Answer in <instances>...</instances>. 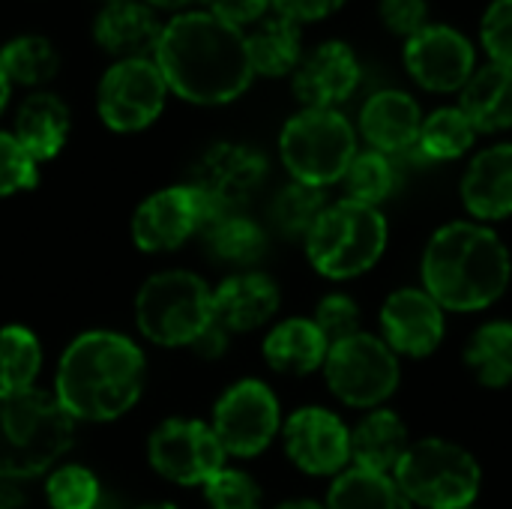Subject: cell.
<instances>
[{
  "label": "cell",
  "instance_id": "cell-32",
  "mask_svg": "<svg viewBox=\"0 0 512 509\" xmlns=\"http://www.w3.org/2000/svg\"><path fill=\"white\" fill-rule=\"evenodd\" d=\"M474 138L477 129L462 114V108H438L423 120L417 150L432 162H450L465 156L474 147Z\"/></svg>",
  "mask_w": 512,
  "mask_h": 509
},
{
  "label": "cell",
  "instance_id": "cell-15",
  "mask_svg": "<svg viewBox=\"0 0 512 509\" xmlns=\"http://www.w3.org/2000/svg\"><path fill=\"white\" fill-rule=\"evenodd\" d=\"M288 459L312 477H339L351 462V429L327 408L309 405L282 423Z\"/></svg>",
  "mask_w": 512,
  "mask_h": 509
},
{
  "label": "cell",
  "instance_id": "cell-13",
  "mask_svg": "<svg viewBox=\"0 0 512 509\" xmlns=\"http://www.w3.org/2000/svg\"><path fill=\"white\" fill-rule=\"evenodd\" d=\"M168 84L150 57L117 60L99 81L96 108L108 129L141 132L165 108Z\"/></svg>",
  "mask_w": 512,
  "mask_h": 509
},
{
  "label": "cell",
  "instance_id": "cell-44",
  "mask_svg": "<svg viewBox=\"0 0 512 509\" xmlns=\"http://www.w3.org/2000/svg\"><path fill=\"white\" fill-rule=\"evenodd\" d=\"M228 336L231 333H225L216 321L198 336V342L192 345V351L198 354V357H204V360H216V357H222L225 351H228Z\"/></svg>",
  "mask_w": 512,
  "mask_h": 509
},
{
  "label": "cell",
  "instance_id": "cell-10",
  "mask_svg": "<svg viewBox=\"0 0 512 509\" xmlns=\"http://www.w3.org/2000/svg\"><path fill=\"white\" fill-rule=\"evenodd\" d=\"M210 429L216 432L225 456H261L282 432V408L276 393L258 378L234 381L213 405Z\"/></svg>",
  "mask_w": 512,
  "mask_h": 509
},
{
  "label": "cell",
  "instance_id": "cell-17",
  "mask_svg": "<svg viewBox=\"0 0 512 509\" xmlns=\"http://www.w3.org/2000/svg\"><path fill=\"white\" fill-rule=\"evenodd\" d=\"M444 309L426 288H402L381 306V339L405 357H429L444 342Z\"/></svg>",
  "mask_w": 512,
  "mask_h": 509
},
{
  "label": "cell",
  "instance_id": "cell-28",
  "mask_svg": "<svg viewBox=\"0 0 512 509\" xmlns=\"http://www.w3.org/2000/svg\"><path fill=\"white\" fill-rule=\"evenodd\" d=\"M246 48H249L255 75H267V78L288 75L303 60L300 24H294L285 15L267 18L246 36Z\"/></svg>",
  "mask_w": 512,
  "mask_h": 509
},
{
  "label": "cell",
  "instance_id": "cell-1",
  "mask_svg": "<svg viewBox=\"0 0 512 509\" xmlns=\"http://www.w3.org/2000/svg\"><path fill=\"white\" fill-rule=\"evenodd\" d=\"M153 63L168 90L195 105H225L249 90L246 33L213 12H183L162 27Z\"/></svg>",
  "mask_w": 512,
  "mask_h": 509
},
{
  "label": "cell",
  "instance_id": "cell-3",
  "mask_svg": "<svg viewBox=\"0 0 512 509\" xmlns=\"http://www.w3.org/2000/svg\"><path fill=\"white\" fill-rule=\"evenodd\" d=\"M512 261L501 237L480 222H450L423 252V288L450 312L492 306L510 285Z\"/></svg>",
  "mask_w": 512,
  "mask_h": 509
},
{
  "label": "cell",
  "instance_id": "cell-16",
  "mask_svg": "<svg viewBox=\"0 0 512 509\" xmlns=\"http://www.w3.org/2000/svg\"><path fill=\"white\" fill-rule=\"evenodd\" d=\"M411 78L432 93H456L477 72V54L465 33L447 24H426L405 42Z\"/></svg>",
  "mask_w": 512,
  "mask_h": 509
},
{
  "label": "cell",
  "instance_id": "cell-48",
  "mask_svg": "<svg viewBox=\"0 0 512 509\" xmlns=\"http://www.w3.org/2000/svg\"><path fill=\"white\" fill-rule=\"evenodd\" d=\"M93 509H123V504H120V501H117L114 495H108V492H105V495L99 498V504H96Z\"/></svg>",
  "mask_w": 512,
  "mask_h": 509
},
{
  "label": "cell",
  "instance_id": "cell-34",
  "mask_svg": "<svg viewBox=\"0 0 512 509\" xmlns=\"http://www.w3.org/2000/svg\"><path fill=\"white\" fill-rule=\"evenodd\" d=\"M342 186H345L348 201L378 207L396 189V165L390 162V156H384L378 150H363L348 165V171L342 177Z\"/></svg>",
  "mask_w": 512,
  "mask_h": 509
},
{
  "label": "cell",
  "instance_id": "cell-19",
  "mask_svg": "<svg viewBox=\"0 0 512 509\" xmlns=\"http://www.w3.org/2000/svg\"><path fill=\"white\" fill-rule=\"evenodd\" d=\"M360 84V63L345 42H324L294 69V93L306 108H336Z\"/></svg>",
  "mask_w": 512,
  "mask_h": 509
},
{
  "label": "cell",
  "instance_id": "cell-9",
  "mask_svg": "<svg viewBox=\"0 0 512 509\" xmlns=\"http://www.w3.org/2000/svg\"><path fill=\"white\" fill-rule=\"evenodd\" d=\"M324 378L330 393L351 408H381L402 378L399 354L372 333H357L330 345L324 360Z\"/></svg>",
  "mask_w": 512,
  "mask_h": 509
},
{
  "label": "cell",
  "instance_id": "cell-50",
  "mask_svg": "<svg viewBox=\"0 0 512 509\" xmlns=\"http://www.w3.org/2000/svg\"><path fill=\"white\" fill-rule=\"evenodd\" d=\"M135 509H180V507H174V504H168V501H156V504H144V507H135Z\"/></svg>",
  "mask_w": 512,
  "mask_h": 509
},
{
  "label": "cell",
  "instance_id": "cell-51",
  "mask_svg": "<svg viewBox=\"0 0 512 509\" xmlns=\"http://www.w3.org/2000/svg\"><path fill=\"white\" fill-rule=\"evenodd\" d=\"M105 3H120V0H105Z\"/></svg>",
  "mask_w": 512,
  "mask_h": 509
},
{
  "label": "cell",
  "instance_id": "cell-2",
  "mask_svg": "<svg viewBox=\"0 0 512 509\" xmlns=\"http://www.w3.org/2000/svg\"><path fill=\"white\" fill-rule=\"evenodd\" d=\"M147 384L141 345L117 330L78 333L57 360L54 399L75 423H114L126 417Z\"/></svg>",
  "mask_w": 512,
  "mask_h": 509
},
{
  "label": "cell",
  "instance_id": "cell-40",
  "mask_svg": "<svg viewBox=\"0 0 512 509\" xmlns=\"http://www.w3.org/2000/svg\"><path fill=\"white\" fill-rule=\"evenodd\" d=\"M480 39L492 63L512 69V0H495L486 9Z\"/></svg>",
  "mask_w": 512,
  "mask_h": 509
},
{
  "label": "cell",
  "instance_id": "cell-24",
  "mask_svg": "<svg viewBox=\"0 0 512 509\" xmlns=\"http://www.w3.org/2000/svg\"><path fill=\"white\" fill-rule=\"evenodd\" d=\"M69 135V108L54 93H33L18 105L12 138L24 147V153L39 165L54 159Z\"/></svg>",
  "mask_w": 512,
  "mask_h": 509
},
{
  "label": "cell",
  "instance_id": "cell-4",
  "mask_svg": "<svg viewBox=\"0 0 512 509\" xmlns=\"http://www.w3.org/2000/svg\"><path fill=\"white\" fill-rule=\"evenodd\" d=\"M78 423L39 387L0 390V480L24 483L45 477L75 444Z\"/></svg>",
  "mask_w": 512,
  "mask_h": 509
},
{
  "label": "cell",
  "instance_id": "cell-42",
  "mask_svg": "<svg viewBox=\"0 0 512 509\" xmlns=\"http://www.w3.org/2000/svg\"><path fill=\"white\" fill-rule=\"evenodd\" d=\"M279 15L291 18L294 24H303V21H321L327 15H333L336 9L345 6V0H270Z\"/></svg>",
  "mask_w": 512,
  "mask_h": 509
},
{
  "label": "cell",
  "instance_id": "cell-52",
  "mask_svg": "<svg viewBox=\"0 0 512 509\" xmlns=\"http://www.w3.org/2000/svg\"><path fill=\"white\" fill-rule=\"evenodd\" d=\"M468 509H474V507H468Z\"/></svg>",
  "mask_w": 512,
  "mask_h": 509
},
{
  "label": "cell",
  "instance_id": "cell-38",
  "mask_svg": "<svg viewBox=\"0 0 512 509\" xmlns=\"http://www.w3.org/2000/svg\"><path fill=\"white\" fill-rule=\"evenodd\" d=\"M315 327L324 333L327 345H336L342 339H351L360 330V306L354 297L348 294H327L318 306H315V315H312Z\"/></svg>",
  "mask_w": 512,
  "mask_h": 509
},
{
  "label": "cell",
  "instance_id": "cell-18",
  "mask_svg": "<svg viewBox=\"0 0 512 509\" xmlns=\"http://www.w3.org/2000/svg\"><path fill=\"white\" fill-rule=\"evenodd\" d=\"M282 291L261 270H237L213 288V321L225 333H252L276 318Z\"/></svg>",
  "mask_w": 512,
  "mask_h": 509
},
{
  "label": "cell",
  "instance_id": "cell-11",
  "mask_svg": "<svg viewBox=\"0 0 512 509\" xmlns=\"http://www.w3.org/2000/svg\"><path fill=\"white\" fill-rule=\"evenodd\" d=\"M213 219H219V213L210 201L192 183H177L147 195L135 207L129 234L135 249L147 255H168L183 249L192 237H201Z\"/></svg>",
  "mask_w": 512,
  "mask_h": 509
},
{
  "label": "cell",
  "instance_id": "cell-45",
  "mask_svg": "<svg viewBox=\"0 0 512 509\" xmlns=\"http://www.w3.org/2000/svg\"><path fill=\"white\" fill-rule=\"evenodd\" d=\"M0 509H30L27 507V495L18 489V483L0 480Z\"/></svg>",
  "mask_w": 512,
  "mask_h": 509
},
{
  "label": "cell",
  "instance_id": "cell-31",
  "mask_svg": "<svg viewBox=\"0 0 512 509\" xmlns=\"http://www.w3.org/2000/svg\"><path fill=\"white\" fill-rule=\"evenodd\" d=\"M465 363L486 387L512 384V321L483 324L465 351Z\"/></svg>",
  "mask_w": 512,
  "mask_h": 509
},
{
  "label": "cell",
  "instance_id": "cell-21",
  "mask_svg": "<svg viewBox=\"0 0 512 509\" xmlns=\"http://www.w3.org/2000/svg\"><path fill=\"white\" fill-rule=\"evenodd\" d=\"M462 201L483 222L512 216V144L477 153L462 177Z\"/></svg>",
  "mask_w": 512,
  "mask_h": 509
},
{
  "label": "cell",
  "instance_id": "cell-8",
  "mask_svg": "<svg viewBox=\"0 0 512 509\" xmlns=\"http://www.w3.org/2000/svg\"><path fill=\"white\" fill-rule=\"evenodd\" d=\"M279 156L297 183L327 189L339 183L357 156V135L336 108H303L279 135Z\"/></svg>",
  "mask_w": 512,
  "mask_h": 509
},
{
  "label": "cell",
  "instance_id": "cell-5",
  "mask_svg": "<svg viewBox=\"0 0 512 509\" xmlns=\"http://www.w3.org/2000/svg\"><path fill=\"white\" fill-rule=\"evenodd\" d=\"M135 327L159 348H192L213 324V288L192 270H159L135 294Z\"/></svg>",
  "mask_w": 512,
  "mask_h": 509
},
{
  "label": "cell",
  "instance_id": "cell-35",
  "mask_svg": "<svg viewBox=\"0 0 512 509\" xmlns=\"http://www.w3.org/2000/svg\"><path fill=\"white\" fill-rule=\"evenodd\" d=\"M324 210H327V195H324V189L291 180V183L282 186L279 195L273 198L270 216H273L276 228H279L285 237H300V240H306V234L312 231V225L321 219Z\"/></svg>",
  "mask_w": 512,
  "mask_h": 509
},
{
  "label": "cell",
  "instance_id": "cell-43",
  "mask_svg": "<svg viewBox=\"0 0 512 509\" xmlns=\"http://www.w3.org/2000/svg\"><path fill=\"white\" fill-rule=\"evenodd\" d=\"M207 3H210V12L216 18H222V21H228L234 27L258 21L270 6V0H207Z\"/></svg>",
  "mask_w": 512,
  "mask_h": 509
},
{
  "label": "cell",
  "instance_id": "cell-29",
  "mask_svg": "<svg viewBox=\"0 0 512 509\" xmlns=\"http://www.w3.org/2000/svg\"><path fill=\"white\" fill-rule=\"evenodd\" d=\"M327 509H414L411 501L402 495L396 480L390 474H375L363 468H345L330 492H327Z\"/></svg>",
  "mask_w": 512,
  "mask_h": 509
},
{
  "label": "cell",
  "instance_id": "cell-20",
  "mask_svg": "<svg viewBox=\"0 0 512 509\" xmlns=\"http://www.w3.org/2000/svg\"><path fill=\"white\" fill-rule=\"evenodd\" d=\"M423 126L420 105L405 90H378L360 111V132L372 150L393 156L417 147Z\"/></svg>",
  "mask_w": 512,
  "mask_h": 509
},
{
  "label": "cell",
  "instance_id": "cell-39",
  "mask_svg": "<svg viewBox=\"0 0 512 509\" xmlns=\"http://www.w3.org/2000/svg\"><path fill=\"white\" fill-rule=\"evenodd\" d=\"M39 183V165L24 153L12 132H0V198L27 192Z\"/></svg>",
  "mask_w": 512,
  "mask_h": 509
},
{
  "label": "cell",
  "instance_id": "cell-33",
  "mask_svg": "<svg viewBox=\"0 0 512 509\" xmlns=\"http://www.w3.org/2000/svg\"><path fill=\"white\" fill-rule=\"evenodd\" d=\"M0 66H3L9 84L36 87V84H45L48 78H54L60 57L45 36H18L0 48Z\"/></svg>",
  "mask_w": 512,
  "mask_h": 509
},
{
  "label": "cell",
  "instance_id": "cell-46",
  "mask_svg": "<svg viewBox=\"0 0 512 509\" xmlns=\"http://www.w3.org/2000/svg\"><path fill=\"white\" fill-rule=\"evenodd\" d=\"M273 509H327L324 504L312 501V498H291V501H282L279 507Z\"/></svg>",
  "mask_w": 512,
  "mask_h": 509
},
{
  "label": "cell",
  "instance_id": "cell-22",
  "mask_svg": "<svg viewBox=\"0 0 512 509\" xmlns=\"http://www.w3.org/2000/svg\"><path fill=\"white\" fill-rule=\"evenodd\" d=\"M162 27L165 24L153 15L150 6L135 0H120V3H108L99 12L93 24V36L108 54L120 60H138L156 54Z\"/></svg>",
  "mask_w": 512,
  "mask_h": 509
},
{
  "label": "cell",
  "instance_id": "cell-27",
  "mask_svg": "<svg viewBox=\"0 0 512 509\" xmlns=\"http://www.w3.org/2000/svg\"><path fill=\"white\" fill-rule=\"evenodd\" d=\"M201 240L213 261L237 270L255 267L267 252V231L243 213H225L213 219L201 231Z\"/></svg>",
  "mask_w": 512,
  "mask_h": 509
},
{
  "label": "cell",
  "instance_id": "cell-30",
  "mask_svg": "<svg viewBox=\"0 0 512 509\" xmlns=\"http://www.w3.org/2000/svg\"><path fill=\"white\" fill-rule=\"evenodd\" d=\"M45 351L39 336L24 324L0 327V390H30L42 375Z\"/></svg>",
  "mask_w": 512,
  "mask_h": 509
},
{
  "label": "cell",
  "instance_id": "cell-6",
  "mask_svg": "<svg viewBox=\"0 0 512 509\" xmlns=\"http://www.w3.org/2000/svg\"><path fill=\"white\" fill-rule=\"evenodd\" d=\"M303 243L309 264L321 276L333 282L357 279L381 261L387 249V219L378 207L342 198L327 204Z\"/></svg>",
  "mask_w": 512,
  "mask_h": 509
},
{
  "label": "cell",
  "instance_id": "cell-47",
  "mask_svg": "<svg viewBox=\"0 0 512 509\" xmlns=\"http://www.w3.org/2000/svg\"><path fill=\"white\" fill-rule=\"evenodd\" d=\"M9 90H12V84H9V78H6V72H3V66H0V114H3V108H6V102H9Z\"/></svg>",
  "mask_w": 512,
  "mask_h": 509
},
{
  "label": "cell",
  "instance_id": "cell-41",
  "mask_svg": "<svg viewBox=\"0 0 512 509\" xmlns=\"http://www.w3.org/2000/svg\"><path fill=\"white\" fill-rule=\"evenodd\" d=\"M381 21L390 33L411 39L420 33L429 21V3L426 0H381L378 6Z\"/></svg>",
  "mask_w": 512,
  "mask_h": 509
},
{
  "label": "cell",
  "instance_id": "cell-36",
  "mask_svg": "<svg viewBox=\"0 0 512 509\" xmlns=\"http://www.w3.org/2000/svg\"><path fill=\"white\" fill-rule=\"evenodd\" d=\"M105 495L99 477L78 462H60L45 474V501L51 509H93Z\"/></svg>",
  "mask_w": 512,
  "mask_h": 509
},
{
  "label": "cell",
  "instance_id": "cell-14",
  "mask_svg": "<svg viewBox=\"0 0 512 509\" xmlns=\"http://www.w3.org/2000/svg\"><path fill=\"white\" fill-rule=\"evenodd\" d=\"M267 180V159L249 144H213L201 153L192 168V186L210 201V207L225 213H240V207Z\"/></svg>",
  "mask_w": 512,
  "mask_h": 509
},
{
  "label": "cell",
  "instance_id": "cell-23",
  "mask_svg": "<svg viewBox=\"0 0 512 509\" xmlns=\"http://www.w3.org/2000/svg\"><path fill=\"white\" fill-rule=\"evenodd\" d=\"M411 438L405 420L390 408L369 411L354 429H351V462L354 468L375 471V474H393L408 453Z\"/></svg>",
  "mask_w": 512,
  "mask_h": 509
},
{
  "label": "cell",
  "instance_id": "cell-7",
  "mask_svg": "<svg viewBox=\"0 0 512 509\" xmlns=\"http://www.w3.org/2000/svg\"><path fill=\"white\" fill-rule=\"evenodd\" d=\"M393 474L411 507L423 509L474 507L483 483L477 459L444 438H423L411 444Z\"/></svg>",
  "mask_w": 512,
  "mask_h": 509
},
{
  "label": "cell",
  "instance_id": "cell-12",
  "mask_svg": "<svg viewBox=\"0 0 512 509\" xmlns=\"http://www.w3.org/2000/svg\"><path fill=\"white\" fill-rule=\"evenodd\" d=\"M225 450L204 420L171 417L162 420L147 438V462L150 468L183 489L204 486L225 468Z\"/></svg>",
  "mask_w": 512,
  "mask_h": 509
},
{
  "label": "cell",
  "instance_id": "cell-49",
  "mask_svg": "<svg viewBox=\"0 0 512 509\" xmlns=\"http://www.w3.org/2000/svg\"><path fill=\"white\" fill-rule=\"evenodd\" d=\"M153 6H165V9H177V6H186L189 0H147Z\"/></svg>",
  "mask_w": 512,
  "mask_h": 509
},
{
  "label": "cell",
  "instance_id": "cell-25",
  "mask_svg": "<svg viewBox=\"0 0 512 509\" xmlns=\"http://www.w3.org/2000/svg\"><path fill=\"white\" fill-rule=\"evenodd\" d=\"M261 351L273 372L300 378L324 369L330 345L312 318H285L264 336Z\"/></svg>",
  "mask_w": 512,
  "mask_h": 509
},
{
  "label": "cell",
  "instance_id": "cell-26",
  "mask_svg": "<svg viewBox=\"0 0 512 509\" xmlns=\"http://www.w3.org/2000/svg\"><path fill=\"white\" fill-rule=\"evenodd\" d=\"M459 93V108L477 132H504L512 126V69L489 63Z\"/></svg>",
  "mask_w": 512,
  "mask_h": 509
},
{
  "label": "cell",
  "instance_id": "cell-37",
  "mask_svg": "<svg viewBox=\"0 0 512 509\" xmlns=\"http://www.w3.org/2000/svg\"><path fill=\"white\" fill-rule=\"evenodd\" d=\"M204 501L210 509H264V492L252 474L240 468H222L204 486Z\"/></svg>",
  "mask_w": 512,
  "mask_h": 509
}]
</instances>
